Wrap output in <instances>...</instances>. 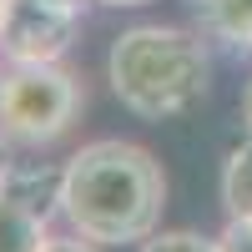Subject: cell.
<instances>
[{
  "mask_svg": "<svg viewBox=\"0 0 252 252\" xmlns=\"http://www.w3.org/2000/svg\"><path fill=\"white\" fill-rule=\"evenodd\" d=\"M101 5H111V10H136V5H152V0H101Z\"/></svg>",
  "mask_w": 252,
  "mask_h": 252,
  "instance_id": "12",
  "label": "cell"
},
{
  "mask_svg": "<svg viewBox=\"0 0 252 252\" xmlns=\"http://www.w3.org/2000/svg\"><path fill=\"white\" fill-rule=\"evenodd\" d=\"M46 252H101V242H91V237H81V232H51V242H46Z\"/></svg>",
  "mask_w": 252,
  "mask_h": 252,
  "instance_id": "10",
  "label": "cell"
},
{
  "mask_svg": "<svg viewBox=\"0 0 252 252\" xmlns=\"http://www.w3.org/2000/svg\"><path fill=\"white\" fill-rule=\"evenodd\" d=\"M111 96L141 121H177L212 86V51L192 26H131L106 51Z\"/></svg>",
  "mask_w": 252,
  "mask_h": 252,
  "instance_id": "2",
  "label": "cell"
},
{
  "mask_svg": "<svg viewBox=\"0 0 252 252\" xmlns=\"http://www.w3.org/2000/svg\"><path fill=\"white\" fill-rule=\"evenodd\" d=\"M10 166H15V152H10V141L0 136V187H5V177H10Z\"/></svg>",
  "mask_w": 252,
  "mask_h": 252,
  "instance_id": "11",
  "label": "cell"
},
{
  "mask_svg": "<svg viewBox=\"0 0 252 252\" xmlns=\"http://www.w3.org/2000/svg\"><path fill=\"white\" fill-rule=\"evenodd\" d=\"M217 252H252V217H227L217 232Z\"/></svg>",
  "mask_w": 252,
  "mask_h": 252,
  "instance_id": "9",
  "label": "cell"
},
{
  "mask_svg": "<svg viewBox=\"0 0 252 252\" xmlns=\"http://www.w3.org/2000/svg\"><path fill=\"white\" fill-rule=\"evenodd\" d=\"M242 121H247V131H252V81H247V91H242Z\"/></svg>",
  "mask_w": 252,
  "mask_h": 252,
  "instance_id": "13",
  "label": "cell"
},
{
  "mask_svg": "<svg viewBox=\"0 0 252 252\" xmlns=\"http://www.w3.org/2000/svg\"><path fill=\"white\" fill-rule=\"evenodd\" d=\"M81 106V81L61 61H10V71H0V136L10 146L61 141Z\"/></svg>",
  "mask_w": 252,
  "mask_h": 252,
  "instance_id": "3",
  "label": "cell"
},
{
  "mask_svg": "<svg viewBox=\"0 0 252 252\" xmlns=\"http://www.w3.org/2000/svg\"><path fill=\"white\" fill-rule=\"evenodd\" d=\"M166 212V172L136 141L101 136L66 157V192L61 217L71 232L101 247H141L161 232Z\"/></svg>",
  "mask_w": 252,
  "mask_h": 252,
  "instance_id": "1",
  "label": "cell"
},
{
  "mask_svg": "<svg viewBox=\"0 0 252 252\" xmlns=\"http://www.w3.org/2000/svg\"><path fill=\"white\" fill-rule=\"evenodd\" d=\"M0 10H5V0H0Z\"/></svg>",
  "mask_w": 252,
  "mask_h": 252,
  "instance_id": "14",
  "label": "cell"
},
{
  "mask_svg": "<svg viewBox=\"0 0 252 252\" xmlns=\"http://www.w3.org/2000/svg\"><path fill=\"white\" fill-rule=\"evenodd\" d=\"M222 207L227 217H252V131L222 161Z\"/></svg>",
  "mask_w": 252,
  "mask_h": 252,
  "instance_id": "7",
  "label": "cell"
},
{
  "mask_svg": "<svg viewBox=\"0 0 252 252\" xmlns=\"http://www.w3.org/2000/svg\"><path fill=\"white\" fill-rule=\"evenodd\" d=\"M51 217L0 187V252H46Z\"/></svg>",
  "mask_w": 252,
  "mask_h": 252,
  "instance_id": "5",
  "label": "cell"
},
{
  "mask_svg": "<svg viewBox=\"0 0 252 252\" xmlns=\"http://www.w3.org/2000/svg\"><path fill=\"white\" fill-rule=\"evenodd\" d=\"M197 31L232 51H252V0H192Z\"/></svg>",
  "mask_w": 252,
  "mask_h": 252,
  "instance_id": "6",
  "label": "cell"
},
{
  "mask_svg": "<svg viewBox=\"0 0 252 252\" xmlns=\"http://www.w3.org/2000/svg\"><path fill=\"white\" fill-rule=\"evenodd\" d=\"M136 252H217V237H202L192 227H177V232H152Z\"/></svg>",
  "mask_w": 252,
  "mask_h": 252,
  "instance_id": "8",
  "label": "cell"
},
{
  "mask_svg": "<svg viewBox=\"0 0 252 252\" xmlns=\"http://www.w3.org/2000/svg\"><path fill=\"white\" fill-rule=\"evenodd\" d=\"M81 35V0H5L0 56L5 61H61Z\"/></svg>",
  "mask_w": 252,
  "mask_h": 252,
  "instance_id": "4",
  "label": "cell"
}]
</instances>
